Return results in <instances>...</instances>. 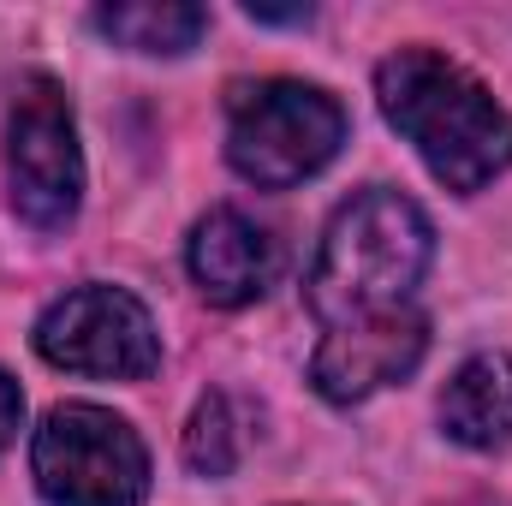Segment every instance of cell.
<instances>
[{
    "mask_svg": "<svg viewBox=\"0 0 512 506\" xmlns=\"http://www.w3.org/2000/svg\"><path fill=\"white\" fill-rule=\"evenodd\" d=\"M346 143V108L304 78L239 84L227 102V161L262 191L316 179Z\"/></svg>",
    "mask_w": 512,
    "mask_h": 506,
    "instance_id": "cell-3",
    "label": "cell"
},
{
    "mask_svg": "<svg viewBox=\"0 0 512 506\" xmlns=\"http://www.w3.org/2000/svg\"><path fill=\"white\" fill-rule=\"evenodd\" d=\"M36 352L72 376L143 381L161 364V334H155V316L126 286H78L42 310Z\"/></svg>",
    "mask_w": 512,
    "mask_h": 506,
    "instance_id": "cell-6",
    "label": "cell"
},
{
    "mask_svg": "<svg viewBox=\"0 0 512 506\" xmlns=\"http://www.w3.org/2000/svg\"><path fill=\"white\" fill-rule=\"evenodd\" d=\"M245 12H251L256 24H310V6H245Z\"/></svg>",
    "mask_w": 512,
    "mask_h": 506,
    "instance_id": "cell-13",
    "label": "cell"
},
{
    "mask_svg": "<svg viewBox=\"0 0 512 506\" xmlns=\"http://www.w3.org/2000/svg\"><path fill=\"white\" fill-rule=\"evenodd\" d=\"M90 24L131 54H185L203 42L209 12L191 0H131V6H96Z\"/></svg>",
    "mask_w": 512,
    "mask_h": 506,
    "instance_id": "cell-10",
    "label": "cell"
},
{
    "mask_svg": "<svg viewBox=\"0 0 512 506\" xmlns=\"http://www.w3.org/2000/svg\"><path fill=\"white\" fill-rule=\"evenodd\" d=\"M6 179H12V209L36 233L72 227L84 203V149L66 90L48 72H30L12 102L6 126Z\"/></svg>",
    "mask_w": 512,
    "mask_h": 506,
    "instance_id": "cell-5",
    "label": "cell"
},
{
    "mask_svg": "<svg viewBox=\"0 0 512 506\" xmlns=\"http://www.w3.org/2000/svg\"><path fill=\"white\" fill-rule=\"evenodd\" d=\"M30 471L48 506H143L149 495L137 429L102 405H54L30 441Z\"/></svg>",
    "mask_w": 512,
    "mask_h": 506,
    "instance_id": "cell-4",
    "label": "cell"
},
{
    "mask_svg": "<svg viewBox=\"0 0 512 506\" xmlns=\"http://www.w3.org/2000/svg\"><path fill=\"white\" fill-rule=\"evenodd\" d=\"M441 429L447 441L471 453H507L512 447V358L507 352H477L459 364V376L441 393Z\"/></svg>",
    "mask_w": 512,
    "mask_h": 506,
    "instance_id": "cell-9",
    "label": "cell"
},
{
    "mask_svg": "<svg viewBox=\"0 0 512 506\" xmlns=\"http://www.w3.org/2000/svg\"><path fill=\"white\" fill-rule=\"evenodd\" d=\"M429 352V316L423 310H382L346 328H328V340L310 358V381L328 405H364L393 381H405Z\"/></svg>",
    "mask_w": 512,
    "mask_h": 506,
    "instance_id": "cell-7",
    "label": "cell"
},
{
    "mask_svg": "<svg viewBox=\"0 0 512 506\" xmlns=\"http://www.w3.org/2000/svg\"><path fill=\"white\" fill-rule=\"evenodd\" d=\"M185 465L197 477H227L239 465V429H233V405L221 393H203L191 423H185Z\"/></svg>",
    "mask_w": 512,
    "mask_h": 506,
    "instance_id": "cell-11",
    "label": "cell"
},
{
    "mask_svg": "<svg viewBox=\"0 0 512 506\" xmlns=\"http://www.w3.org/2000/svg\"><path fill=\"white\" fill-rule=\"evenodd\" d=\"M18 423H24V393H18V381H12L6 370H0V453L12 447Z\"/></svg>",
    "mask_w": 512,
    "mask_h": 506,
    "instance_id": "cell-12",
    "label": "cell"
},
{
    "mask_svg": "<svg viewBox=\"0 0 512 506\" xmlns=\"http://www.w3.org/2000/svg\"><path fill=\"white\" fill-rule=\"evenodd\" d=\"M376 102L387 126L459 197L495 185L512 167V114L489 96L483 78H471L459 60L435 48L387 54L376 66Z\"/></svg>",
    "mask_w": 512,
    "mask_h": 506,
    "instance_id": "cell-1",
    "label": "cell"
},
{
    "mask_svg": "<svg viewBox=\"0 0 512 506\" xmlns=\"http://www.w3.org/2000/svg\"><path fill=\"white\" fill-rule=\"evenodd\" d=\"M185 262H191V280H197V292L209 304L245 310L280 280V239L268 227H256L251 215H239V209H209L191 227Z\"/></svg>",
    "mask_w": 512,
    "mask_h": 506,
    "instance_id": "cell-8",
    "label": "cell"
},
{
    "mask_svg": "<svg viewBox=\"0 0 512 506\" xmlns=\"http://www.w3.org/2000/svg\"><path fill=\"white\" fill-rule=\"evenodd\" d=\"M429 256H435L429 215L405 191L370 185L334 209L316 245V262H310V280H304V304L328 328L405 310L417 280L429 274Z\"/></svg>",
    "mask_w": 512,
    "mask_h": 506,
    "instance_id": "cell-2",
    "label": "cell"
}]
</instances>
